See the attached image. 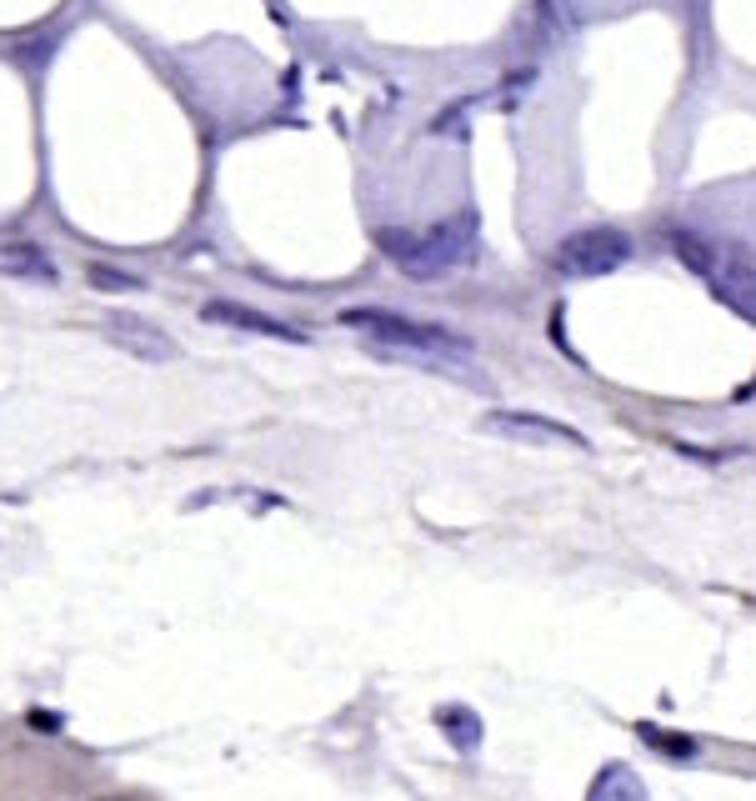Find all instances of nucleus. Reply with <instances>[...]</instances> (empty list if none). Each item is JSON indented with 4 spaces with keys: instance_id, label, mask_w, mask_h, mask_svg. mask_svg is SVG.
<instances>
[{
    "instance_id": "1",
    "label": "nucleus",
    "mask_w": 756,
    "mask_h": 801,
    "mask_svg": "<svg viewBox=\"0 0 756 801\" xmlns=\"http://www.w3.org/2000/svg\"><path fill=\"white\" fill-rule=\"evenodd\" d=\"M341 326L366 336L376 350H396V356H426V360H471L476 340L461 336L451 326L436 320H416L401 310H381V306H351L341 310Z\"/></svg>"
},
{
    "instance_id": "2",
    "label": "nucleus",
    "mask_w": 756,
    "mask_h": 801,
    "mask_svg": "<svg viewBox=\"0 0 756 801\" xmlns=\"http://www.w3.org/2000/svg\"><path fill=\"white\" fill-rule=\"evenodd\" d=\"M376 246H381L411 280H441V276H451V270H461L476 260V220L456 216V220H441V226H431V230H381Z\"/></svg>"
},
{
    "instance_id": "3",
    "label": "nucleus",
    "mask_w": 756,
    "mask_h": 801,
    "mask_svg": "<svg viewBox=\"0 0 756 801\" xmlns=\"http://www.w3.org/2000/svg\"><path fill=\"white\" fill-rule=\"evenodd\" d=\"M556 270L571 280H596V276H611L631 260V236L616 226H591V230H576L556 246Z\"/></svg>"
},
{
    "instance_id": "4",
    "label": "nucleus",
    "mask_w": 756,
    "mask_h": 801,
    "mask_svg": "<svg viewBox=\"0 0 756 801\" xmlns=\"http://www.w3.org/2000/svg\"><path fill=\"white\" fill-rule=\"evenodd\" d=\"M201 320L231 326V330H251V336H266V340H286V346H306L301 326H291V320H281V316H266V310H256V306H241V300H206Z\"/></svg>"
},
{
    "instance_id": "5",
    "label": "nucleus",
    "mask_w": 756,
    "mask_h": 801,
    "mask_svg": "<svg viewBox=\"0 0 756 801\" xmlns=\"http://www.w3.org/2000/svg\"><path fill=\"white\" fill-rule=\"evenodd\" d=\"M481 431L506 436V441H556V446L566 441V446H581V451L591 446L576 426H561V421H551V416H531V411H486Z\"/></svg>"
},
{
    "instance_id": "6",
    "label": "nucleus",
    "mask_w": 756,
    "mask_h": 801,
    "mask_svg": "<svg viewBox=\"0 0 756 801\" xmlns=\"http://www.w3.org/2000/svg\"><path fill=\"white\" fill-rule=\"evenodd\" d=\"M106 340L121 346L126 356H136V360H151V366L181 356V346H176L161 326H151L146 316H106Z\"/></svg>"
},
{
    "instance_id": "7",
    "label": "nucleus",
    "mask_w": 756,
    "mask_h": 801,
    "mask_svg": "<svg viewBox=\"0 0 756 801\" xmlns=\"http://www.w3.org/2000/svg\"><path fill=\"white\" fill-rule=\"evenodd\" d=\"M716 286V296L726 300V306H736L746 320H756V260L746 256H726V266L716 260V270L706 276Z\"/></svg>"
},
{
    "instance_id": "8",
    "label": "nucleus",
    "mask_w": 756,
    "mask_h": 801,
    "mask_svg": "<svg viewBox=\"0 0 756 801\" xmlns=\"http://www.w3.org/2000/svg\"><path fill=\"white\" fill-rule=\"evenodd\" d=\"M0 276L11 280H31V286H56V260L41 246H6L0 250Z\"/></svg>"
},
{
    "instance_id": "9",
    "label": "nucleus",
    "mask_w": 756,
    "mask_h": 801,
    "mask_svg": "<svg viewBox=\"0 0 756 801\" xmlns=\"http://www.w3.org/2000/svg\"><path fill=\"white\" fill-rule=\"evenodd\" d=\"M672 250L696 270V276H712V270H716V250L706 246L696 230H672Z\"/></svg>"
},
{
    "instance_id": "10",
    "label": "nucleus",
    "mask_w": 756,
    "mask_h": 801,
    "mask_svg": "<svg viewBox=\"0 0 756 801\" xmlns=\"http://www.w3.org/2000/svg\"><path fill=\"white\" fill-rule=\"evenodd\" d=\"M86 280H91L96 290H111V296H126V290H146V276H131V270L106 266V260L86 266Z\"/></svg>"
},
{
    "instance_id": "11",
    "label": "nucleus",
    "mask_w": 756,
    "mask_h": 801,
    "mask_svg": "<svg viewBox=\"0 0 756 801\" xmlns=\"http://www.w3.org/2000/svg\"><path fill=\"white\" fill-rule=\"evenodd\" d=\"M436 721H441V731H456V741H461V746H476V721H471V711H466V706H446Z\"/></svg>"
},
{
    "instance_id": "12",
    "label": "nucleus",
    "mask_w": 756,
    "mask_h": 801,
    "mask_svg": "<svg viewBox=\"0 0 756 801\" xmlns=\"http://www.w3.org/2000/svg\"><path fill=\"white\" fill-rule=\"evenodd\" d=\"M591 791H596V797H611V791H621V797H641V787H636V781H631V777H626V771H621V767H616V771H606V777H601V781H596V787H591Z\"/></svg>"
},
{
    "instance_id": "13",
    "label": "nucleus",
    "mask_w": 756,
    "mask_h": 801,
    "mask_svg": "<svg viewBox=\"0 0 756 801\" xmlns=\"http://www.w3.org/2000/svg\"><path fill=\"white\" fill-rule=\"evenodd\" d=\"M641 736H651L656 746L672 751V756H692V751H696V741H692V736H666V731H646V726H641Z\"/></svg>"
}]
</instances>
